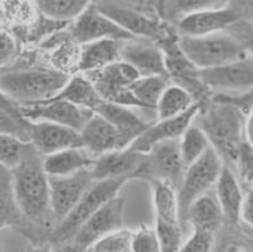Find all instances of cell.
I'll return each mask as SVG.
<instances>
[{
    "label": "cell",
    "instance_id": "cell-33",
    "mask_svg": "<svg viewBox=\"0 0 253 252\" xmlns=\"http://www.w3.org/2000/svg\"><path fill=\"white\" fill-rule=\"evenodd\" d=\"M210 146L207 134L192 122L180 137V152L185 167L198 160Z\"/></svg>",
    "mask_w": 253,
    "mask_h": 252
},
{
    "label": "cell",
    "instance_id": "cell-23",
    "mask_svg": "<svg viewBox=\"0 0 253 252\" xmlns=\"http://www.w3.org/2000/svg\"><path fill=\"white\" fill-rule=\"evenodd\" d=\"M125 41L100 39L83 44L81 47L78 69L82 73L99 71L120 59L122 45Z\"/></svg>",
    "mask_w": 253,
    "mask_h": 252
},
{
    "label": "cell",
    "instance_id": "cell-15",
    "mask_svg": "<svg viewBox=\"0 0 253 252\" xmlns=\"http://www.w3.org/2000/svg\"><path fill=\"white\" fill-rule=\"evenodd\" d=\"M120 59L130 65L139 77L168 76L163 50L159 44L147 42V38L134 37L125 41L122 45Z\"/></svg>",
    "mask_w": 253,
    "mask_h": 252
},
{
    "label": "cell",
    "instance_id": "cell-16",
    "mask_svg": "<svg viewBox=\"0 0 253 252\" xmlns=\"http://www.w3.org/2000/svg\"><path fill=\"white\" fill-rule=\"evenodd\" d=\"M145 161V154L138 153L130 149L117 150L98 155L89 168L90 175L95 182L127 177L137 179Z\"/></svg>",
    "mask_w": 253,
    "mask_h": 252
},
{
    "label": "cell",
    "instance_id": "cell-43",
    "mask_svg": "<svg viewBox=\"0 0 253 252\" xmlns=\"http://www.w3.org/2000/svg\"><path fill=\"white\" fill-rule=\"evenodd\" d=\"M50 252H81L77 249L73 242L62 243V245H55L51 247Z\"/></svg>",
    "mask_w": 253,
    "mask_h": 252
},
{
    "label": "cell",
    "instance_id": "cell-3",
    "mask_svg": "<svg viewBox=\"0 0 253 252\" xmlns=\"http://www.w3.org/2000/svg\"><path fill=\"white\" fill-rule=\"evenodd\" d=\"M71 76L49 68H30L0 74V93L16 104L30 105L55 97Z\"/></svg>",
    "mask_w": 253,
    "mask_h": 252
},
{
    "label": "cell",
    "instance_id": "cell-26",
    "mask_svg": "<svg viewBox=\"0 0 253 252\" xmlns=\"http://www.w3.org/2000/svg\"><path fill=\"white\" fill-rule=\"evenodd\" d=\"M51 99L66 101L93 112L102 102L93 84L85 75H76L69 78L65 87Z\"/></svg>",
    "mask_w": 253,
    "mask_h": 252
},
{
    "label": "cell",
    "instance_id": "cell-10",
    "mask_svg": "<svg viewBox=\"0 0 253 252\" xmlns=\"http://www.w3.org/2000/svg\"><path fill=\"white\" fill-rule=\"evenodd\" d=\"M204 86L213 93H243L252 89L253 64L251 56L217 67L199 69Z\"/></svg>",
    "mask_w": 253,
    "mask_h": 252
},
{
    "label": "cell",
    "instance_id": "cell-18",
    "mask_svg": "<svg viewBox=\"0 0 253 252\" xmlns=\"http://www.w3.org/2000/svg\"><path fill=\"white\" fill-rule=\"evenodd\" d=\"M29 143L42 156L72 147H83L80 132L46 121L32 122Z\"/></svg>",
    "mask_w": 253,
    "mask_h": 252
},
{
    "label": "cell",
    "instance_id": "cell-47",
    "mask_svg": "<svg viewBox=\"0 0 253 252\" xmlns=\"http://www.w3.org/2000/svg\"><path fill=\"white\" fill-rule=\"evenodd\" d=\"M2 97V94L1 93H0V98H1Z\"/></svg>",
    "mask_w": 253,
    "mask_h": 252
},
{
    "label": "cell",
    "instance_id": "cell-34",
    "mask_svg": "<svg viewBox=\"0 0 253 252\" xmlns=\"http://www.w3.org/2000/svg\"><path fill=\"white\" fill-rule=\"evenodd\" d=\"M30 126L32 122L24 119L19 105H0V134H8L28 143L30 140Z\"/></svg>",
    "mask_w": 253,
    "mask_h": 252
},
{
    "label": "cell",
    "instance_id": "cell-29",
    "mask_svg": "<svg viewBox=\"0 0 253 252\" xmlns=\"http://www.w3.org/2000/svg\"><path fill=\"white\" fill-rule=\"evenodd\" d=\"M194 104L196 103L189 92L171 83L161 95L156 105V119L167 120L176 117L185 113Z\"/></svg>",
    "mask_w": 253,
    "mask_h": 252
},
{
    "label": "cell",
    "instance_id": "cell-28",
    "mask_svg": "<svg viewBox=\"0 0 253 252\" xmlns=\"http://www.w3.org/2000/svg\"><path fill=\"white\" fill-rule=\"evenodd\" d=\"M24 223L25 220L15 200L11 170L0 164V230Z\"/></svg>",
    "mask_w": 253,
    "mask_h": 252
},
{
    "label": "cell",
    "instance_id": "cell-44",
    "mask_svg": "<svg viewBox=\"0 0 253 252\" xmlns=\"http://www.w3.org/2000/svg\"><path fill=\"white\" fill-rule=\"evenodd\" d=\"M51 249V246L49 243H45V245L42 246H37V247H32L27 249L26 252H50Z\"/></svg>",
    "mask_w": 253,
    "mask_h": 252
},
{
    "label": "cell",
    "instance_id": "cell-25",
    "mask_svg": "<svg viewBox=\"0 0 253 252\" xmlns=\"http://www.w3.org/2000/svg\"><path fill=\"white\" fill-rule=\"evenodd\" d=\"M190 222L194 230L215 233L224 223L219 201L212 190L201 195L191 204L185 215V223Z\"/></svg>",
    "mask_w": 253,
    "mask_h": 252
},
{
    "label": "cell",
    "instance_id": "cell-37",
    "mask_svg": "<svg viewBox=\"0 0 253 252\" xmlns=\"http://www.w3.org/2000/svg\"><path fill=\"white\" fill-rule=\"evenodd\" d=\"M155 232L159 239L161 252H178L182 246V228L180 224L156 220Z\"/></svg>",
    "mask_w": 253,
    "mask_h": 252
},
{
    "label": "cell",
    "instance_id": "cell-31",
    "mask_svg": "<svg viewBox=\"0 0 253 252\" xmlns=\"http://www.w3.org/2000/svg\"><path fill=\"white\" fill-rule=\"evenodd\" d=\"M231 0H163L160 12L169 21L178 20L194 12L220 9L228 6Z\"/></svg>",
    "mask_w": 253,
    "mask_h": 252
},
{
    "label": "cell",
    "instance_id": "cell-35",
    "mask_svg": "<svg viewBox=\"0 0 253 252\" xmlns=\"http://www.w3.org/2000/svg\"><path fill=\"white\" fill-rule=\"evenodd\" d=\"M133 232L121 228L94 242L87 252H130Z\"/></svg>",
    "mask_w": 253,
    "mask_h": 252
},
{
    "label": "cell",
    "instance_id": "cell-22",
    "mask_svg": "<svg viewBox=\"0 0 253 252\" xmlns=\"http://www.w3.org/2000/svg\"><path fill=\"white\" fill-rule=\"evenodd\" d=\"M214 186L215 197L223 213L224 222L230 224L238 223L243 193L241 183L229 165L223 164Z\"/></svg>",
    "mask_w": 253,
    "mask_h": 252
},
{
    "label": "cell",
    "instance_id": "cell-39",
    "mask_svg": "<svg viewBox=\"0 0 253 252\" xmlns=\"http://www.w3.org/2000/svg\"><path fill=\"white\" fill-rule=\"evenodd\" d=\"M130 252H161L155 229L142 228L133 233Z\"/></svg>",
    "mask_w": 253,
    "mask_h": 252
},
{
    "label": "cell",
    "instance_id": "cell-24",
    "mask_svg": "<svg viewBox=\"0 0 253 252\" xmlns=\"http://www.w3.org/2000/svg\"><path fill=\"white\" fill-rule=\"evenodd\" d=\"M95 159L96 156L90 154L84 147H72L43 156L42 165L47 175L67 176L91 168Z\"/></svg>",
    "mask_w": 253,
    "mask_h": 252
},
{
    "label": "cell",
    "instance_id": "cell-13",
    "mask_svg": "<svg viewBox=\"0 0 253 252\" xmlns=\"http://www.w3.org/2000/svg\"><path fill=\"white\" fill-rule=\"evenodd\" d=\"M72 36L74 41L81 45L100 39L128 41L134 38L107 16L103 15L96 8L95 1L75 18V23L72 27Z\"/></svg>",
    "mask_w": 253,
    "mask_h": 252
},
{
    "label": "cell",
    "instance_id": "cell-12",
    "mask_svg": "<svg viewBox=\"0 0 253 252\" xmlns=\"http://www.w3.org/2000/svg\"><path fill=\"white\" fill-rule=\"evenodd\" d=\"M19 108L24 119L29 122H51L74 128L78 132L82 131L94 114V112L88 108L77 106L75 104L60 99H49L30 105H21Z\"/></svg>",
    "mask_w": 253,
    "mask_h": 252
},
{
    "label": "cell",
    "instance_id": "cell-14",
    "mask_svg": "<svg viewBox=\"0 0 253 252\" xmlns=\"http://www.w3.org/2000/svg\"><path fill=\"white\" fill-rule=\"evenodd\" d=\"M95 6L133 37L155 39L162 36L163 28L155 17L117 5L110 0H95Z\"/></svg>",
    "mask_w": 253,
    "mask_h": 252
},
{
    "label": "cell",
    "instance_id": "cell-30",
    "mask_svg": "<svg viewBox=\"0 0 253 252\" xmlns=\"http://www.w3.org/2000/svg\"><path fill=\"white\" fill-rule=\"evenodd\" d=\"M150 183L153 188L156 220L164 221L168 223L180 224L176 190L167 182L152 180Z\"/></svg>",
    "mask_w": 253,
    "mask_h": 252
},
{
    "label": "cell",
    "instance_id": "cell-7",
    "mask_svg": "<svg viewBox=\"0 0 253 252\" xmlns=\"http://www.w3.org/2000/svg\"><path fill=\"white\" fill-rule=\"evenodd\" d=\"M85 76L93 84L102 101L143 110L128 89L139 75L127 63L117 60L99 71L86 73Z\"/></svg>",
    "mask_w": 253,
    "mask_h": 252
},
{
    "label": "cell",
    "instance_id": "cell-21",
    "mask_svg": "<svg viewBox=\"0 0 253 252\" xmlns=\"http://www.w3.org/2000/svg\"><path fill=\"white\" fill-rule=\"evenodd\" d=\"M94 112L115 126L127 147L152 124L130 110V107L104 101L99 103Z\"/></svg>",
    "mask_w": 253,
    "mask_h": 252
},
{
    "label": "cell",
    "instance_id": "cell-19",
    "mask_svg": "<svg viewBox=\"0 0 253 252\" xmlns=\"http://www.w3.org/2000/svg\"><path fill=\"white\" fill-rule=\"evenodd\" d=\"M241 16L228 6L220 9L194 12L177 21L180 36H206V35L225 32L241 21Z\"/></svg>",
    "mask_w": 253,
    "mask_h": 252
},
{
    "label": "cell",
    "instance_id": "cell-42",
    "mask_svg": "<svg viewBox=\"0 0 253 252\" xmlns=\"http://www.w3.org/2000/svg\"><path fill=\"white\" fill-rule=\"evenodd\" d=\"M239 219L247 225L252 227L253 224V192L252 190L247 191L243 195L241 207H240Z\"/></svg>",
    "mask_w": 253,
    "mask_h": 252
},
{
    "label": "cell",
    "instance_id": "cell-4",
    "mask_svg": "<svg viewBox=\"0 0 253 252\" xmlns=\"http://www.w3.org/2000/svg\"><path fill=\"white\" fill-rule=\"evenodd\" d=\"M176 44L182 54L198 69L221 65L249 57V47L229 30L206 36H178Z\"/></svg>",
    "mask_w": 253,
    "mask_h": 252
},
{
    "label": "cell",
    "instance_id": "cell-36",
    "mask_svg": "<svg viewBox=\"0 0 253 252\" xmlns=\"http://www.w3.org/2000/svg\"><path fill=\"white\" fill-rule=\"evenodd\" d=\"M26 144L15 136L0 134V164L10 170L16 168L23 159Z\"/></svg>",
    "mask_w": 253,
    "mask_h": 252
},
{
    "label": "cell",
    "instance_id": "cell-46",
    "mask_svg": "<svg viewBox=\"0 0 253 252\" xmlns=\"http://www.w3.org/2000/svg\"><path fill=\"white\" fill-rule=\"evenodd\" d=\"M151 2H153V3H156V7H158V8H160V7H161V5H162L163 0H151Z\"/></svg>",
    "mask_w": 253,
    "mask_h": 252
},
{
    "label": "cell",
    "instance_id": "cell-17",
    "mask_svg": "<svg viewBox=\"0 0 253 252\" xmlns=\"http://www.w3.org/2000/svg\"><path fill=\"white\" fill-rule=\"evenodd\" d=\"M200 110L199 104H194L185 113L176 117L167 120H158L135 140L128 149L138 153L146 154L154 145L161 142L178 140L185 129L192 124L194 117Z\"/></svg>",
    "mask_w": 253,
    "mask_h": 252
},
{
    "label": "cell",
    "instance_id": "cell-38",
    "mask_svg": "<svg viewBox=\"0 0 253 252\" xmlns=\"http://www.w3.org/2000/svg\"><path fill=\"white\" fill-rule=\"evenodd\" d=\"M252 145L244 141L239 147L234 165H237L240 180L247 188V191L252 190Z\"/></svg>",
    "mask_w": 253,
    "mask_h": 252
},
{
    "label": "cell",
    "instance_id": "cell-32",
    "mask_svg": "<svg viewBox=\"0 0 253 252\" xmlns=\"http://www.w3.org/2000/svg\"><path fill=\"white\" fill-rule=\"evenodd\" d=\"M95 0H36L39 11L54 20L75 19Z\"/></svg>",
    "mask_w": 253,
    "mask_h": 252
},
{
    "label": "cell",
    "instance_id": "cell-1",
    "mask_svg": "<svg viewBox=\"0 0 253 252\" xmlns=\"http://www.w3.org/2000/svg\"><path fill=\"white\" fill-rule=\"evenodd\" d=\"M43 156L27 143L20 163L11 170L15 200L26 223L51 230L55 219L50 207L48 175L43 170Z\"/></svg>",
    "mask_w": 253,
    "mask_h": 252
},
{
    "label": "cell",
    "instance_id": "cell-9",
    "mask_svg": "<svg viewBox=\"0 0 253 252\" xmlns=\"http://www.w3.org/2000/svg\"><path fill=\"white\" fill-rule=\"evenodd\" d=\"M124 206L125 198L115 195L99 207L82 224L74 237L72 242L77 249L84 252L100 238L121 229L123 225Z\"/></svg>",
    "mask_w": 253,
    "mask_h": 252
},
{
    "label": "cell",
    "instance_id": "cell-48",
    "mask_svg": "<svg viewBox=\"0 0 253 252\" xmlns=\"http://www.w3.org/2000/svg\"><path fill=\"white\" fill-rule=\"evenodd\" d=\"M84 252H87V251H84Z\"/></svg>",
    "mask_w": 253,
    "mask_h": 252
},
{
    "label": "cell",
    "instance_id": "cell-11",
    "mask_svg": "<svg viewBox=\"0 0 253 252\" xmlns=\"http://www.w3.org/2000/svg\"><path fill=\"white\" fill-rule=\"evenodd\" d=\"M89 168H84L67 176L48 175L50 207L55 219V225L73 210L74 207L95 183L90 175Z\"/></svg>",
    "mask_w": 253,
    "mask_h": 252
},
{
    "label": "cell",
    "instance_id": "cell-27",
    "mask_svg": "<svg viewBox=\"0 0 253 252\" xmlns=\"http://www.w3.org/2000/svg\"><path fill=\"white\" fill-rule=\"evenodd\" d=\"M169 84L171 81L168 76H144L132 83L128 89L143 110L155 113L161 95Z\"/></svg>",
    "mask_w": 253,
    "mask_h": 252
},
{
    "label": "cell",
    "instance_id": "cell-45",
    "mask_svg": "<svg viewBox=\"0 0 253 252\" xmlns=\"http://www.w3.org/2000/svg\"><path fill=\"white\" fill-rule=\"evenodd\" d=\"M5 21V14H3L2 8L0 7V23H3Z\"/></svg>",
    "mask_w": 253,
    "mask_h": 252
},
{
    "label": "cell",
    "instance_id": "cell-2",
    "mask_svg": "<svg viewBox=\"0 0 253 252\" xmlns=\"http://www.w3.org/2000/svg\"><path fill=\"white\" fill-rule=\"evenodd\" d=\"M247 117L237 107L209 101L200 106L193 123L207 134L223 162L234 164L239 147L246 141L243 128Z\"/></svg>",
    "mask_w": 253,
    "mask_h": 252
},
{
    "label": "cell",
    "instance_id": "cell-20",
    "mask_svg": "<svg viewBox=\"0 0 253 252\" xmlns=\"http://www.w3.org/2000/svg\"><path fill=\"white\" fill-rule=\"evenodd\" d=\"M80 133L83 147L96 158L107 152L127 149L115 126L95 112Z\"/></svg>",
    "mask_w": 253,
    "mask_h": 252
},
{
    "label": "cell",
    "instance_id": "cell-8",
    "mask_svg": "<svg viewBox=\"0 0 253 252\" xmlns=\"http://www.w3.org/2000/svg\"><path fill=\"white\" fill-rule=\"evenodd\" d=\"M186 167L180 152V138L161 142L145 154L137 179L158 180L171 184L176 191L184 177Z\"/></svg>",
    "mask_w": 253,
    "mask_h": 252
},
{
    "label": "cell",
    "instance_id": "cell-6",
    "mask_svg": "<svg viewBox=\"0 0 253 252\" xmlns=\"http://www.w3.org/2000/svg\"><path fill=\"white\" fill-rule=\"evenodd\" d=\"M223 160L211 145L200 158L186 168L184 177L176 191L178 204V218L183 229L185 227L186 212L193 201L215 185Z\"/></svg>",
    "mask_w": 253,
    "mask_h": 252
},
{
    "label": "cell",
    "instance_id": "cell-40",
    "mask_svg": "<svg viewBox=\"0 0 253 252\" xmlns=\"http://www.w3.org/2000/svg\"><path fill=\"white\" fill-rule=\"evenodd\" d=\"M214 246V233L194 230L184 245H182L178 252H212Z\"/></svg>",
    "mask_w": 253,
    "mask_h": 252
},
{
    "label": "cell",
    "instance_id": "cell-41",
    "mask_svg": "<svg viewBox=\"0 0 253 252\" xmlns=\"http://www.w3.org/2000/svg\"><path fill=\"white\" fill-rule=\"evenodd\" d=\"M17 51L15 39L6 32L0 30V67L5 66L7 63L14 58Z\"/></svg>",
    "mask_w": 253,
    "mask_h": 252
},
{
    "label": "cell",
    "instance_id": "cell-5",
    "mask_svg": "<svg viewBox=\"0 0 253 252\" xmlns=\"http://www.w3.org/2000/svg\"><path fill=\"white\" fill-rule=\"evenodd\" d=\"M128 181L127 177H115L97 181L84 194L73 210L51 230L49 240L51 245L72 242L78 229L104 203L119 193L122 186Z\"/></svg>",
    "mask_w": 253,
    "mask_h": 252
}]
</instances>
